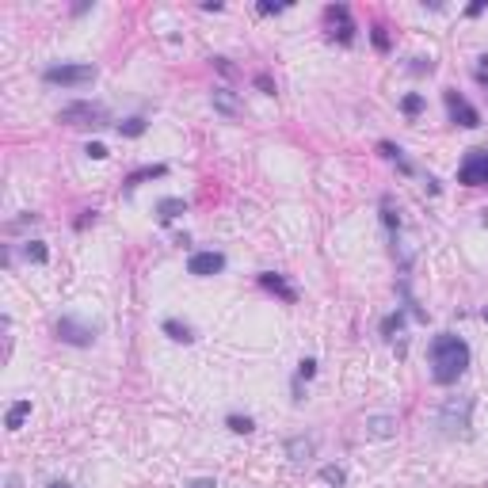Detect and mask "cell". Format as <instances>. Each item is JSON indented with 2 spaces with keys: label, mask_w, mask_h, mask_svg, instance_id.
Masks as SVG:
<instances>
[{
  "label": "cell",
  "mask_w": 488,
  "mask_h": 488,
  "mask_svg": "<svg viewBox=\"0 0 488 488\" xmlns=\"http://www.w3.org/2000/svg\"><path fill=\"white\" fill-rule=\"evenodd\" d=\"M427 363H431V381L435 385H454L469 366V343L454 332H438L427 348Z\"/></svg>",
  "instance_id": "cell-1"
},
{
  "label": "cell",
  "mask_w": 488,
  "mask_h": 488,
  "mask_svg": "<svg viewBox=\"0 0 488 488\" xmlns=\"http://www.w3.org/2000/svg\"><path fill=\"white\" fill-rule=\"evenodd\" d=\"M401 111H405L408 118H416L423 111V96H420V92H408L405 100H401Z\"/></svg>",
  "instance_id": "cell-24"
},
{
  "label": "cell",
  "mask_w": 488,
  "mask_h": 488,
  "mask_svg": "<svg viewBox=\"0 0 488 488\" xmlns=\"http://www.w3.org/2000/svg\"><path fill=\"white\" fill-rule=\"evenodd\" d=\"M313 450H317V438H306V435L286 438V458L290 462H306V458H313Z\"/></svg>",
  "instance_id": "cell-13"
},
{
  "label": "cell",
  "mask_w": 488,
  "mask_h": 488,
  "mask_svg": "<svg viewBox=\"0 0 488 488\" xmlns=\"http://www.w3.org/2000/svg\"><path fill=\"white\" fill-rule=\"evenodd\" d=\"M313 374H317V359H301V363H298V381H301V378L309 381Z\"/></svg>",
  "instance_id": "cell-28"
},
{
  "label": "cell",
  "mask_w": 488,
  "mask_h": 488,
  "mask_svg": "<svg viewBox=\"0 0 488 488\" xmlns=\"http://www.w3.org/2000/svg\"><path fill=\"white\" fill-rule=\"evenodd\" d=\"M290 4H271V0H264L259 4V16H279V12H286Z\"/></svg>",
  "instance_id": "cell-29"
},
{
  "label": "cell",
  "mask_w": 488,
  "mask_h": 488,
  "mask_svg": "<svg viewBox=\"0 0 488 488\" xmlns=\"http://www.w3.org/2000/svg\"><path fill=\"white\" fill-rule=\"evenodd\" d=\"M8 488H19V477H16V473H12V477H8Z\"/></svg>",
  "instance_id": "cell-38"
},
{
  "label": "cell",
  "mask_w": 488,
  "mask_h": 488,
  "mask_svg": "<svg viewBox=\"0 0 488 488\" xmlns=\"http://www.w3.org/2000/svg\"><path fill=\"white\" fill-rule=\"evenodd\" d=\"M27 416H31V401H16V405L8 408V416H4V427H8V431H19Z\"/></svg>",
  "instance_id": "cell-17"
},
{
  "label": "cell",
  "mask_w": 488,
  "mask_h": 488,
  "mask_svg": "<svg viewBox=\"0 0 488 488\" xmlns=\"http://www.w3.org/2000/svg\"><path fill=\"white\" fill-rule=\"evenodd\" d=\"M165 176H168V165H145V168H138V172L126 176V191L141 187L145 180H165Z\"/></svg>",
  "instance_id": "cell-14"
},
{
  "label": "cell",
  "mask_w": 488,
  "mask_h": 488,
  "mask_svg": "<svg viewBox=\"0 0 488 488\" xmlns=\"http://www.w3.org/2000/svg\"><path fill=\"white\" fill-rule=\"evenodd\" d=\"M180 214H187V199H160V202H157V218H160L165 225H172Z\"/></svg>",
  "instance_id": "cell-15"
},
{
  "label": "cell",
  "mask_w": 488,
  "mask_h": 488,
  "mask_svg": "<svg viewBox=\"0 0 488 488\" xmlns=\"http://www.w3.org/2000/svg\"><path fill=\"white\" fill-rule=\"evenodd\" d=\"M229 431H237V435H252V431H256V420H252V416H229Z\"/></svg>",
  "instance_id": "cell-23"
},
{
  "label": "cell",
  "mask_w": 488,
  "mask_h": 488,
  "mask_svg": "<svg viewBox=\"0 0 488 488\" xmlns=\"http://www.w3.org/2000/svg\"><path fill=\"white\" fill-rule=\"evenodd\" d=\"M480 81H485V84H488V76H480Z\"/></svg>",
  "instance_id": "cell-40"
},
{
  "label": "cell",
  "mask_w": 488,
  "mask_h": 488,
  "mask_svg": "<svg viewBox=\"0 0 488 488\" xmlns=\"http://www.w3.org/2000/svg\"><path fill=\"white\" fill-rule=\"evenodd\" d=\"M222 271H225V256H222V252H191L187 275H195V279H210V275H222Z\"/></svg>",
  "instance_id": "cell-9"
},
{
  "label": "cell",
  "mask_w": 488,
  "mask_h": 488,
  "mask_svg": "<svg viewBox=\"0 0 488 488\" xmlns=\"http://www.w3.org/2000/svg\"><path fill=\"white\" fill-rule=\"evenodd\" d=\"M443 100H447V111H450V123H454V126H465V130L480 126V111L473 107L465 96H458L454 88H447V96H443Z\"/></svg>",
  "instance_id": "cell-8"
},
{
  "label": "cell",
  "mask_w": 488,
  "mask_h": 488,
  "mask_svg": "<svg viewBox=\"0 0 488 488\" xmlns=\"http://www.w3.org/2000/svg\"><path fill=\"white\" fill-rule=\"evenodd\" d=\"M214 69H218L222 76H237V69H233V61H229V58H214Z\"/></svg>",
  "instance_id": "cell-32"
},
{
  "label": "cell",
  "mask_w": 488,
  "mask_h": 488,
  "mask_svg": "<svg viewBox=\"0 0 488 488\" xmlns=\"http://www.w3.org/2000/svg\"><path fill=\"white\" fill-rule=\"evenodd\" d=\"M363 435H366V438H393V435H397V416H389V412L366 416Z\"/></svg>",
  "instance_id": "cell-11"
},
{
  "label": "cell",
  "mask_w": 488,
  "mask_h": 488,
  "mask_svg": "<svg viewBox=\"0 0 488 488\" xmlns=\"http://www.w3.org/2000/svg\"><path fill=\"white\" fill-rule=\"evenodd\" d=\"M54 332H58V339L69 343V348H92V343H96V324H84V321H76V317H61V321L54 324Z\"/></svg>",
  "instance_id": "cell-7"
},
{
  "label": "cell",
  "mask_w": 488,
  "mask_h": 488,
  "mask_svg": "<svg viewBox=\"0 0 488 488\" xmlns=\"http://www.w3.org/2000/svg\"><path fill=\"white\" fill-rule=\"evenodd\" d=\"M317 477L324 480V485H332V488H343L348 485V473H343V465H321V473Z\"/></svg>",
  "instance_id": "cell-19"
},
{
  "label": "cell",
  "mask_w": 488,
  "mask_h": 488,
  "mask_svg": "<svg viewBox=\"0 0 488 488\" xmlns=\"http://www.w3.org/2000/svg\"><path fill=\"white\" fill-rule=\"evenodd\" d=\"M324 23H328V39L343 42V46L355 42V19H351L348 4H328V8H324Z\"/></svg>",
  "instance_id": "cell-5"
},
{
  "label": "cell",
  "mask_w": 488,
  "mask_h": 488,
  "mask_svg": "<svg viewBox=\"0 0 488 488\" xmlns=\"http://www.w3.org/2000/svg\"><path fill=\"white\" fill-rule=\"evenodd\" d=\"M458 183L465 187H488V149H469L458 165Z\"/></svg>",
  "instance_id": "cell-6"
},
{
  "label": "cell",
  "mask_w": 488,
  "mask_h": 488,
  "mask_svg": "<svg viewBox=\"0 0 488 488\" xmlns=\"http://www.w3.org/2000/svg\"><path fill=\"white\" fill-rule=\"evenodd\" d=\"M480 317H485V321H488V309H485V313H480Z\"/></svg>",
  "instance_id": "cell-39"
},
{
  "label": "cell",
  "mask_w": 488,
  "mask_h": 488,
  "mask_svg": "<svg viewBox=\"0 0 488 488\" xmlns=\"http://www.w3.org/2000/svg\"><path fill=\"white\" fill-rule=\"evenodd\" d=\"M160 332H165L168 339H176V343H191V339H195V332H191L183 321H176V317H168V321L160 324Z\"/></svg>",
  "instance_id": "cell-16"
},
{
  "label": "cell",
  "mask_w": 488,
  "mask_h": 488,
  "mask_svg": "<svg viewBox=\"0 0 488 488\" xmlns=\"http://www.w3.org/2000/svg\"><path fill=\"white\" fill-rule=\"evenodd\" d=\"M469 412H473L469 397H450L447 405L438 408L435 427L443 431L447 438H469Z\"/></svg>",
  "instance_id": "cell-2"
},
{
  "label": "cell",
  "mask_w": 488,
  "mask_h": 488,
  "mask_svg": "<svg viewBox=\"0 0 488 488\" xmlns=\"http://www.w3.org/2000/svg\"><path fill=\"white\" fill-rule=\"evenodd\" d=\"M480 12H485V0H477V4H469V8H465V16H473V19H477Z\"/></svg>",
  "instance_id": "cell-34"
},
{
  "label": "cell",
  "mask_w": 488,
  "mask_h": 488,
  "mask_svg": "<svg viewBox=\"0 0 488 488\" xmlns=\"http://www.w3.org/2000/svg\"><path fill=\"white\" fill-rule=\"evenodd\" d=\"M378 153H381V157H385V160H397V165H401V160H405V153H401L397 145H393V141H378Z\"/></svg>",
  "instance_id": "cell-26"
},
{
  "label": "cell",
  "mask_w": 488,
  "mask_h": 488,
  "mask_svg": "<svg viewBox=\"0 0 488 488\" xmlns=\"http://www.w3.org/2000/svg\"><path fill=\"white\" fill-rule=\"evenodd\" d=\"M58 123L61 126H107V111H103V103H69V107L58 111Z\"/></svg>",
  "instance_id": "cell-3"
},
{
  "label": "cell",
  "mask_w": 488,
  "mask_h": 488,
  "mask_svg": "<svg viewBox=\"0 0 488 488\" xmlns=\"http://www.w3.org/2000/svg\"><path fill=\"white\" fill-rule=\"evenodd\" d=\"M118 134H123V138H141V134H145V118L134 115V118H126V123H118Z\"/></svg>",
  "instance_id": "cell-22"
},
{
  "label": "cell",
  "mask_w": 488,
  "mask_h": 488,
  "mask_svg": "<svg viewBox=\"0 0 488 488\" xmlns=\"http://www.w3.org/2000/svg\"><path fill=\"white\" fill-rule=\"evenodd\" d=\"M96 73H100L96 65H50L46 73H42V81L61 84V88H84V84L96 81Z\"/></svg>",
  "instance_id": "cell-4"
},
{
  "label": "cell",
  "mask_w": 488,
  "mask_h": 488,
  "mask_svg": "<svg viewBox=\"0 0 488 488\" xmlns=\"http://www.w3.org/2000/svg\"><path fill=\"white\" fill-rule=\"evenodd\" d=\"M408 69H412V73H431L435 61H431V58H412V65H408Z\"/></svg>",
  "instance_id": "cell-30"
},
{
  "label": "cell",
  "mask_w": 488,
  "mask_h": 488,
  "mask_svg": "<svg viewBox=\"0 0 488 488\" xmlns=\"http://www.w3.org/2000/svg\"><path fill=\"white\" fill-rule=\"evenodd\" d=\"M187 488H218V480L214 477H199V480H191Z\"/></svg>",
  "instance_id": "cell-33"
},
{
  "label": "cell",
  "mask_w": 488,
  "mask_h": 488,
  "mask_svg": "<svg viewBox=\"0 0 488 488\" xmlns=\"http://www.w3.org/2000/svg\"><path fill=\"white\" fill-rule=\"evenodd\" d=\"M222 8H225L222 0H206V4H202V12H222Z\"/></svg>",
  "instance_id": "cell-35"
},
{
  "label": "cell",
  "mask_w": 488,
  "mask_h": 488,
  "mask_svg": "<svg viewBox=\"0 0 488 488\" xmlns=\"http://www.w3.org/2000/svg\"><path fill=\"white\" fill-rule=\"evenodd\" d=\"M381 222H385L389 233H397V229H401V210L393 206V199H381Z\"/></svg>",
  "instance_id": "cell-20"
},
{
  "label": "cell",
  "mask_w": 488,
  "mask_h": 488,
  "mask_svg": "<svg viewBox=\"0 0 488 488\" xmlns=\"http://www.w3.org/2000/svg\"><path fill=\"white\" fill-rule=\"evenodd\" d=\"M401 328H405V313H401V309H397V313H389L385 321H381V336H385V339H397Z\"/></svg>",
  "instance_id": "cell-21"
},
{
  "label": "cell",
  "mask_w": 488,
  "mask_h": 488,
  "mask_svg": "<svg viewBox=\"0 0 488 488\" xmlns=\"http://www.w3.org/2000/svg\"><path fill=\"white\" fill-rule=\"evenodd\" d=\"M210 103H214L218 115H225V118H240V100H237V92H229V88H214V92H210Z\"/></svg>",
  "instance_id": "cell-12"
},
{
  "label": "cell",
  "mask_w": 488,
  "mask_h": 488,
  "mask_svg": "<svg viewBox=\"0 0 488 488\" xmlns=\"http://www.w3.org/2000/svg\"><path fill=\"white\" fill-rule=\"evenodd\" d=\"M370 42H374V50H378V54H389V34H385V27H374V31H370Z\"/></svg>",
  "instance_id": "cell-25"
},
{
  "label": "cell",
  "mask_w": 488,
  "mask_h": 488,
  "mask_svg": "<svg viewBox=\"0 0 488 488\" xmlns=\"http://www.w3.org/2000/svg\"><path fill=\"white\" fill-rule=\"evenodd\" d=\"M480 76H488V54H480Z\"/></svg>",
  "instance_id": "cell-37"
},
{
  "label": "cell",
  "mask_w": 488,
  "mask_h": 488,
  "mask_svg": "<svg viewBox=\"0 0 488 488\" xmlns=\"http://www.w3.org/2000/svg\"><path fill=\"white\" fill-rule=\"evenodd\" d=\"M84 153H88L92 160H107V157H111V153H107V145H103V141H88V149H84Z\"/></svg>",
  "instance_id": "cell-27"
},
{
  "label": "cell",
  "mask_w": 488,
  "mask_h": 488,
  "mask_svg": "<svg viewBox=\"0 0 488 488\" xmlns=\"http://www.w3.org/2000/svg\"><path fill=\"white\" fill-rule=\"evenodd\" d=\"M256 282H259V286L267 290V294H275V298H282V301H286V306H294V301H298V290L290 286V282L282 279L279 271H259V275H256Z\"/></svg>",
  "instance_id": "cell-10"
},
{
  "label": "cell",
  "mask_w": 488,
  "mask_h": 488,
  "mask_svg": "<svg viewBox=\"0 0 488 488\" xmlns=\"http://www.w3.org/2000/svg\"><path fill=\"white\" fill-rule=\"evenodd\" d=\"M46 488H76V485H69V480H50Z\"/></svg>",
  "instance_id": "cell-36"
},
{
  "label": "cell",
  "mask_w": 488,
  "mask_h": 488,
  "mask_svg": "<svg viewBox=\"0 0 488 488\" xmlns=\"http://www.w3.org/2000/svg\"><path fill=\"white\" fill-rule=\"evenodd\" d=\"M23 259H27V264H46V259H50V252H46V244H42V240H23Z\"/></svg>",
  "instance_id": "cell-18"
},
{
  "label": "cell",
  "mask_w": 488,
  "mask_h": 488,
  "mask_svg": "<svg viewBox=\"0 0 488 488\" xmlns=\"http://www.w3.org/2000/svg\"><path fill=\"white\" fill-rule=\"evenodd\" d=\"M256 88L264 92V96H275V81H271L267 73H259V76H256Z\"/></svg>",
  "instance_id": "cell-31"
}]
</instances>
